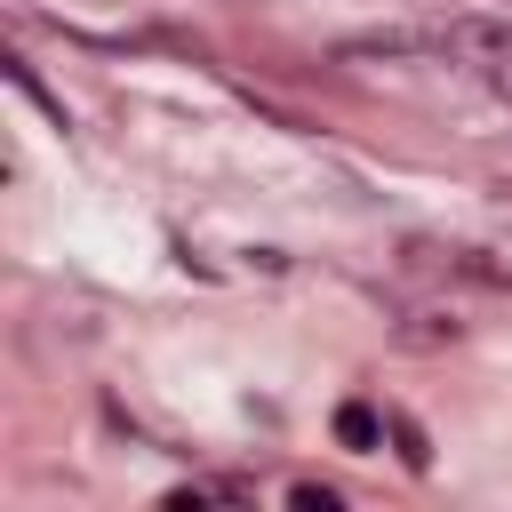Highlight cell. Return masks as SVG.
I'll return each mask as SVG.
<instances>
[{"label": "cell", "instance_id": "1", "mask_svg": "<svg viewBox=\"0 0 512 512\" xmlns=\"http://www.w3.org/2000/svg\"><path fill=\"white\" fill-rule=\"evenodd\" d=\"M432 48H440L456 72H472L496 104H512V16H448V24L432 32Z\"/></svg>", "mask_w": 512, "mask_h": 512}, {"label": "cell", "instance_id": "3", "mask_svg": "<svg viewBox=\"0 0 512 512\" xmlns=\"http://www.w3.org/2000/svg\"><path fill=\"white\" fill-rule=\"evenodd\" d=\"M248 496H256L248 480H184L176 488V504H248Z\"/></svg>", "mask_w": 512, "mask_h": 512}, {"label": "cell", "instance_id": "2", "mask_svg": "<svg viewBox=\"0 0 512 512\" xmlns=\"http://www.w3.org/2000/svg\"><path fill=\"white\" fill-rule=\"evenodd\" d=\"M408 264H424V272H440V280H480V288H504V280H512L504 264H480V248H440V240H416Z\"/></svg>", "mask_w": 512, "mask_h": 512}, {"label": "cell", "instance_id": "4", "mask_svg": "<svg viewBox=\"0 0 512 512\" xmlns=\"http://www.w3.org/2000/svg\"><path fill=\"white\" fill-rule=\"evenodd\" d=\"M376 432H384V424H376L360 400H352V408H336V440H344V448H376Z\"/></svg>", "mask_w": 512, "mask_h": 512}, {"label": "cell", "instance_id": "5", "mask_svg": "<svg viewBox=\"0 0 512 512\" xmlns=\"http://www.w3.org/2000/svg\"><path fill=\"white\" fill-rule=\"evenodd\" d=\"M392 440H400V456H408V464H424V432H416L408 416H392Z\"/></svg>", "mask_w": 512, "mask_h": 512}]
</instances>
